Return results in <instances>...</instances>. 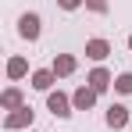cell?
<instances>
[{
    "mask_svg": "<svg viewBox=\"0 0 132 132\" xmlns=\"http://www.w3.org/2000/svg\"><path fill=\"white\" fill-rule=\"evenodd\" d=\"M32 121H36V111L29 107V104H25V107H18V111H7V118H4V129L7 132H18V129H32Z\"/></svg>",
    "mask_w": 132,
    "mask_h": 132,
    "instance_id": "obj_1",
    "label": "cell"
},
{
    "mask_svg": "<svg viewBox=\"0 0 132 132\" xmlns=\"http://www.w3.org/2000/svg\"><path fill=\"white\" fill-rule=\"evenodd\" d=\"M39 32H43L39 14H36V11H25L22 18H18V36H22V39H29V43H36V39H39Z\"/></svg>",
    "mask_w": 132,
    "mask_h": 132,
    "instance_id": "obj_2",
    "label": "cell"
},
{
    "mask_svg": "<svg viewBox=\"0 0 132 132\" xmlns=\"http://www.w3.org/2000/svg\"><path fill=\"white\" fill-rule=\"evenodd\" d=\"M46 111L54 114V118H71V111H75V104H71V96L68 93H46Z\"/></svg>",
    "mask_w": 132,
    "mask_h": 132,
    "instance_id": "obj_3",
    "label": "cell"
},
{
    "mask_svg": "<svg viewBox=\"0 0 132 132\" xmlns=\"http://www.w3.org/2000/svg\"><path fill=\"white\" fill-rule=\"evenodd\" d=\"M104 121H107L114 132H118V129H125V125L132 121V118H129V107H121V104H111V107H107V114H104Z\"/></svg>",
    "mask_w": 132,
    "mask_h": 132,
    "instance_id": "obj_4",
    "label": "cell"
},
{
    "mask_svg": "<svg viewBox=\"0 0 132 132\" xmlns=\"http://www.w3.org/2000/svg\"><path fill=\"white\" fill-rule=\"evenodd\" d=\"M96 96H100V93H96L93 86H79L75 93H71V104H75V111H89L93 104H96Z\"/></svg>",
    "mask_w": 132,
    "mask_h": 132,
    "instance_id": "obj_5",
    "label": "cell"
},
{
    "mask_svg": "<svg viewBox=\"0 0 132 132\" xmlns=\"http://www.w3.org/2000/svg\"><path fill=\"white\" fill-rule=\"evenodd\" d=\"M111 82H114V79H111V71H107L104 64H96V68H93V71L86 75V86H93L96 93H104V89H107Z\"/></svg>",
    "mask_w": 132,
    "mask_h": 132,
    "instance_id": "obj_6",
    "label": "cell"
},
{
    "mask_svg": "<svg viewBox=\"0 0 132 132\" xmlns=\"http://www.w3.org/2000/svg\"><path fill=\"white\" fill-rule=\"evenodd\" d=\"M50 68H54V75H57V79H68V75H75V68H79V61H75L71 54H57Z\"/></svg>",
    "mask_w": 132,
    "mask_h": 132,
    "instance_id": "obj_7",
    "label": "cell"
},
{
    "mask_svg": "<svg viewBox=\"0 0 132 132\" xmlns=\"http://www.w3.org/2000/svg\"><path fill=\"white\" fill-rule=\"evenodd\" d=\"M0 107H4V111H18V107H25L22 89H18V86H7L4 93H0Z\"/></svg>",
    "mask_w": 132,
    "mask_h": 132,
    "instance_id": "obj_8",
    "label": "cell"
},
{
    "mask_svg": "<svg viewBox=\"0 0 132 132\" xmlns=\"http://www.w3.org/2000/svg\"><path fill=\"white\" fill-rule=\"evenodd\" d=\"M57 82V75H54V68H36L32 71V89H39V93H50V86Z\"/></svg>",
    "mask_w": 132,
    "mask_h": 132,
    "instance_id": "obj_9",
    "label": "cell"
},
{
    "mask_svg": "<svg viewBox=\"0 0 132 132\" xmlns=\"http://www.w3.org/2000/svg\"><path fill=\"white\" fill-rule=\"evenodd\" d=\"M107 54H111V43H107V39H100V36L86 43V57H89V61H96V64H100Z\"/></svg>",
    "mask_w": 132,
    "mask_h": 132,
    "instance_id": "obj_10",
    "label": "cell"
},
{
    "mask_svg": "<svg viewBox=\"0 0 132 132\" xmlns=\"http://www.w3.org/2000/svg\"><path fill=\"white\" fill-rule=\"evenodd\" d=\"M25 75H29V61H25V57H11V61H7V79L18 82V79H25Z\"/></svg>",
    "mask_w": 132,
    "mask_h": 132,
    "instance_id": "obj_11",
    "label": "cell"
},
{
    "mask_svg": "<svg viewBox=\"0 0 132 132\" xmlns=\"http://www.w3.org/2000/svg\"><path fill=\"white\" fill-rule=\"evenodd\" d=\"M114 89H118V93H132V71H121V75L114 79Z\"/></svg>",
    "mask_w": 132,
    "mask_h": 132,
    "instance_id": "obj_12",
    "label": "cell"
},
{
    "mask_svg": "<svg viewBox=\"0 0 132 132\" xmlns=\"http://www.w3.org/2000/svg\"><path fill=\"white\" fill-rule=\"evenodd\" d=\"M86 7L93 14H107V0H86Z\"/></svg>",
    "mask_w": 132,
    "mask_h": 132,
    "instance_id": "obj_13",
    "label": "cell"
},
{
    "mask_svg": "<svg viewBox=\"0 0 132 132\" xmlns=\"http://www.w3.org/2000/svg\"><path fill=\"white\" fill-rule=\"evenodd\" d=\"M57 4H61V7H64V11H75V7H82V4H86V0H57Z\"/></svg>",
    "mask_w": 132,
    "mask_h": 132,
    "instance_id": "obj_14",
    "label": "cell"
},
{
    "mask_svg": "<svg viewBox=\"0 0 132 132\" xmlns=\"http://www.w3.org/2000/svg\"><path fill=\"white\" fill-rule=\"evenodd\" d=\"M129 50H132V32H129Z\"/></svg>",
    "mask_w": 132,
    "mask_h": 132,
    "instance_id": "obj_15",
    "label": "cell"
},
{
    "mask_svg": "<svg viewBox=\"0 0 132 132\" xmlns=\"http://www.w3.org/2000/svg\"><path fill=\"white\" fill-rule=\"evenodd\" d=\"M29 132H32V129H29Z\"/></svg>",
    "mask_w": 132,
    "mask_h": 132,
    "instance_id": "obj_16",
    "label": "cell"
}]
</instances>
